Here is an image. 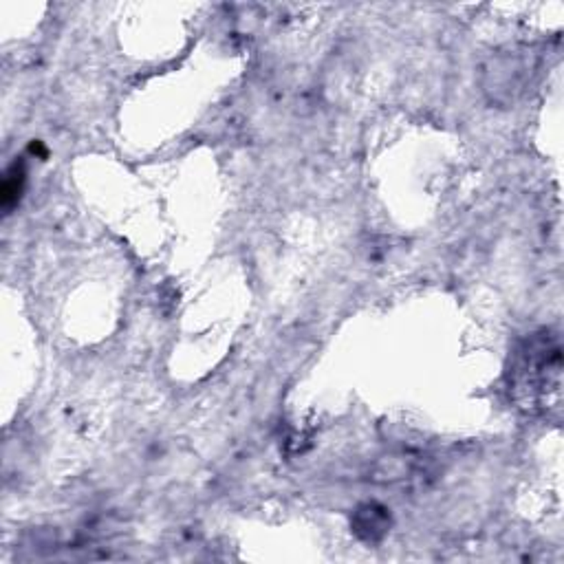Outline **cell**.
I'll return each mask as SVG.
<instances>
[{
    "mask_svg": "<svg viewBox=\"0 0 564 564\" xmlns=\"http://www.w3.org/2000/svg\"><path fill=\"white\" fill-rule=\"evenodd\" d=\"M22 190V170L18 168V163H14L5 176V186H3V205L5 208H11V205L18 201Z\"/></svg>",
    "mask_w": 564,
    "mask_h": 564,
    "instance_id": "1",
    "label": "cell"
}]
</instances>
